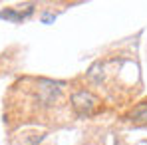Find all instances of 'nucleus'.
I'll return each mask as SVG.
<instances>
[{
	"mask_svg": "<svg viewBox=\"0 0 147 145\" xmlns=\"http://www.w3.org/2000/svg\"><path fill=\"white\" fill-rule=\"evenodd\" d=\"M72 109L80 117H92L103 109L101 99L88 90H78L72 96Z\"/></svg>",
	"mask_w": 147,
	"mask_h": 145,
	"instance_id": "f257e3e1",
	"label": "nucleus"
},
{
	"mask_svg": "<svg viewBox=\"0 0 147 145\" xmlns=\"http://www.w3.org/2000/svg\"><path fill=\"white\" fill-rule=\"evenodd\" d=\"M34 12L28 10V12H22V10H14V8H6V10H0V20H10V22H22L24 18H28L30 14Z\"/></svg>",
	"mask_w": 147,
	"mask_h": 145,
	"instance_id": "f03ea898",
	"label": "nucleus"
},
{
	"mask_svg": "<svg viewBox=\"0 0 147 145\" xmlns=\"http://www.w3.org/2000/svg\"><path fill=\"white\" fill-rule=\"evenodd\" d=\"M127 119L133 121V123H147V101L137 103V105L127 113Z\"/></svg>",
	"mask_w": 147,
	"mask_h": 145,
	"instance_id": "7ed1b4c3",
	"label": "nucleus"
},
{
	"mask_svg": "<svg viewBox=\"0 0 147 145\" xmlns=\"http://www.w3.org/2000/svg\"><path fill=\"white\" fill-rule=\"evenodd\" d=\"M54 18H56V16H52V14H44V16H42V20H44L46 24H48V22H52Z\"/></svg>",
	"mask_w": 147,
	"mask_h": 145,
	"instance_id": "20e7f679",
	"label": "nucleus"
}]
</instances>
